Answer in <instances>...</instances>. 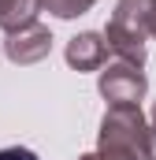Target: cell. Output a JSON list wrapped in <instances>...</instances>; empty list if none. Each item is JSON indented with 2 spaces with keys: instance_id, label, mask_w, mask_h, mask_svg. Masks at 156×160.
I'll return each instance as SVG.
<instances>
[{
  "instance_id": "obj_1",
  "label": "cell",
  "mask_w": 156,
  "mask_h": 160,
  "mask_svg": "<svg viewBox=\"0 0 156 160\" xmlns=\"http://www.w3.org/2000/svg\"><path fill=\"white\" fill-rule=\"evenodd\" d=\"M0 160H37L30 149H0Z\"/></svg>"
}]
</instances>
